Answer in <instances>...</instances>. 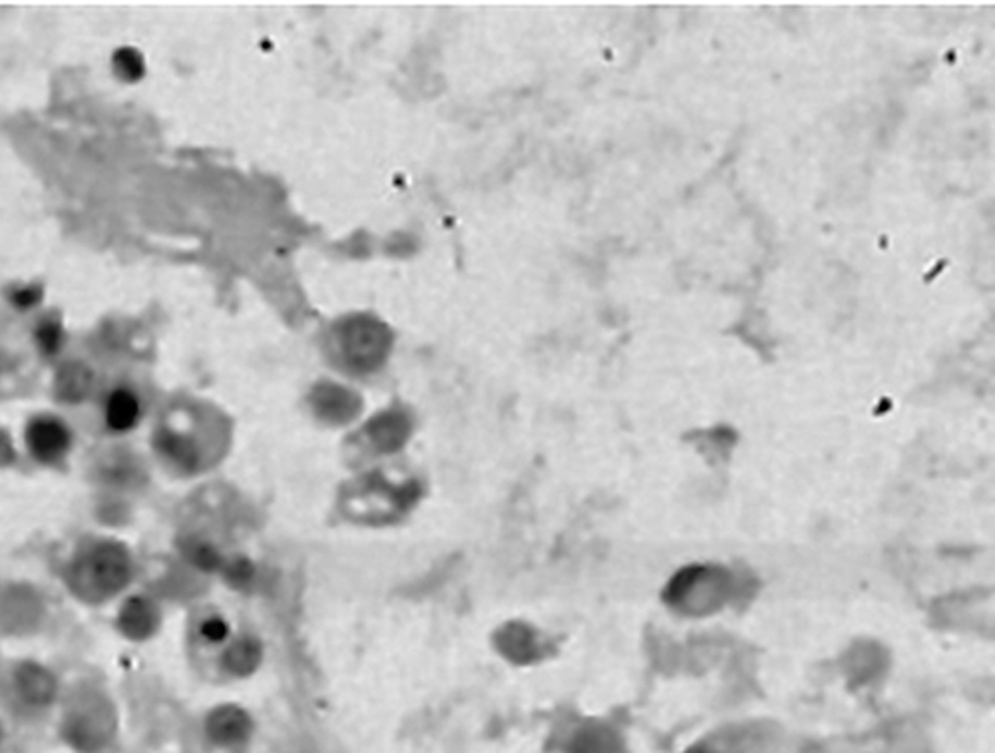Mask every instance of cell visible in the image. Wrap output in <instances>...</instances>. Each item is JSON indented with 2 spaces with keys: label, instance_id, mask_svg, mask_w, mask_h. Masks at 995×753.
Wrapping results in <instances>:
<instances>
[{
  "label": "cell",
  "instance_id": "1",
  "mask_svg": "<svg viewBox=\"0 0 995 753\" xmlns=\"http://www.w3.org/2000/svg\"><path fill=\"white\" fill-rule=\"evenodd\" d=\"M128 553L117 544L102 542L84 556L76 580L83 582V590L110 596L128 584Z\"/></svg>",
  "mask_w": 995,
  "mask_h": 753
},
{
  "label": "cell",
  "instance_id": "2",
  "mask_svg": "<svg viewBox=\"0 0 995 753\" xmlns=\"http://www.w3.org/2000/svg\"><path fill=\"white\" fill-rule=\"evenodd\" d=\"M26 443L36 459L42 462H54L60 459L71 445V433L54 417H38L28 424Z\"/></svg>",
  "mask_w": 995,
  "mask_h": 753
},
{
  "label": "cell",
  "instance_id": "3",
  "mask_svg": "<svg viewBox=\"0 0 995 753\" xmlns=\"http://www.w3.org/2000/svg\"><path fill=\"white\" fill-rule=\"evenodd\" d=\"M208 736L211 742L220 745H234L246 742L251 733V719L237 707H222L211 714L208 719Z\"/></svg>",
  "mask_w": 995,
  "mask_h": 753
},
{
  "label": "cell",
  "instance_id": "4",
  "mask_svg": "<svg viewBox=\"0 0 995 753\" xmlns=\"http://www.w3.org/2000/svg\"><path fill=\"white\" fill-rule=\"evenodd\" d=\"M572 753H621L620 736L615 731L601 726V724H592L584 730L575 733L574 742L570 748Z\"/></svg>",
  "mask_w": 995,
  "mask_h": 753
},
{
  "label": "cell",
  "instance_id": "5",
  "mask_svg": "<svg viewBox=\"0 0 995 753\" xmlns=\"http://www.w3.org/2000/svg\"><path fill=\"white\" fill-rule=\"evenodd\" d=\"M138 417H140V403L129 391L117 388L110 395L108 405H105V419H108L110 429H114L117 433L129 431L134 424L138 423Z\"/></svg>",
  "mask_w": 995,
  "mask_h": 753
},
{
  "label": "cell",
  "instance_id": "6",
  "mask_svg": "<svg viewBox=\"0 0 995 753\" xmlns=\"http://www.w3.org/2000/svg\"><path fill=\"white\" fill-rule=\"evenodd\" d=\"M18 688L30 704H47L54 695V680L38 666H24L18 671Z\"/></svg>",
  "mask_w": 995,
  "mask_h": 753
},
{
  "label": "cell",
  "instance_id": "7",
  "mask_svg": "<svg viewBox=\"0 0 995 753\" xmlns=\"http://www.w3.org/2000/svg\"><path fill=\"white\" fill-rule=\"evenodd\" d=\"M120 625L124 628V632L132 635V638H146L152 632L153 625H156V614H153L150 602L141 601V598H132L124 606Z\"/></svg>",
  "mask_w": 995,
  "mask_h": 753
},
{
  "label": "cell",
  "instance_id": "8",
  "mask_svg": "<svg viewBox=\"0 0 995 753\" xmlns=\"http://www.w3.org/2000/svg\"><path fill=\"white\" fill-rule=\"evenodd\" d=\"M92 375L88 369L80 366H71L62 369L59 376V393L62 399L78 400L90 391Z\"/></svg>",
  "mask_w": 995,
  "mask_h": 753
},
{
  "label": "cell",
  "instance_id": "9",
  "mask_svg": "<svg viewBox=\"0 0 995 753\" xmlns=\"http://www.w3.org/2000/svg\"><path fill=\"white\" fill-rule=\"evenodd\" d=\"M114 69L122 81L134 83L144 74V60L134 48H120L114 54Z\"/></svg>",
  "mask_w": 995,
  "mask_h": 753
},
{
  "label": "cell",
  "instance_id": "10",
  "mask_svg": "<svg viewBox=\"0 0 995 753\" xmlns=\"http://www.w3.org/2000/svg\"><path fill=\"white\" fill-rule=\"evenodd\" d=\"M36 340H38V345L42 347L45 354H57L60 343H62V330H60L59 323L57 321H42V325L36 330Z\"/></svg>",
  "mask_w": 995,
  "mask_h": 753
},
{
  "label": "cell",
  "instance_id": "11",
  "mask_svg": "<svg viewBox=\"0 0 995 753\" xmlns=\"http://www.w3.org/2000/svg\"><path fill=\"white\" fill-rule=\"evenodd\" d=\"M229 634V628H227V622L220 618V616H210L203 625H201V635L211 642V644H220L225 638Z\"/></svg>",
  "mask_w": 995,
  "mask_h": 753
},
{
  "label": "cell",
  "instance_id": "12",
  "mask_svg": "<svg viewBox=\"0 0 995 753\" xmlns=\"http://www.w3.org/2000/svg\"><path fill=\"white\" fill-rule=\"evenodd\" d=\"M42 297V289L36 287V285H30V287H24V289H18L12 294V304L18 307V309H30L35 307Z\"/></svg>",
  "mask_w": 995,
  "mask_h": 753
},
{
  "label": "cell",
  "instance_id": "13",
  "mask_svg": "<svg viewBox=\"0 0 995 753\" xmlns=\"http://www.w3.org/2000/svg\"><path fill=\"white\" fill-rule=\"evenodd\" d=\"M685 753H709V752H707V750H705V748H701V745H699V748H692V750H687V752H685Z\"/></svg>",
  "mask_w": 995,
  "mask_h": 753
}]
</instances>
